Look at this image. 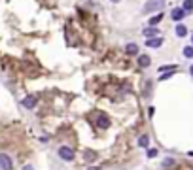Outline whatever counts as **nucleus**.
<instances>
[{"mask_svg":"<svg viewBox=\"0 0 193 170\" xmlns=\"http://www.w3.org/2000/svg\"><path fill=\"white\" fill-rule=\"evenodd\" d=\"M165 6H167L165 0H148L144 4V13H155V11L165 9Z\"/></svg>","mask_w":193,"mask_h":170,"instance_id":"1","label":"nucleus"},{"mask_svg":"<svg viewBox=\"0 0 193 170\" xmlns=\"http://www.w3.org/2000/svg\"><path fill=\"white\" fill-rule=\"evenodd\" d=\"M57 153H59V157L63 159V161H66V163L74 161V157H76V153H74V149L70 145H61L59 149H57Z\"/></svg>","mask_w":193,"mask_h":170,"instance_id":"2","label":"nucleus"},{"mask_svg":"<svg viewBox=\"0 0 193 170\" xmlns=\"http://www.w3.org/2000/svg\"><path fill=\"white\" fill-rule=\"evenodd\" d=\"M187 15V11L184 9V8H174L172 11H170V19H172V21H176V23H182V19H184Z\"/></svg>","mask_w":193,"mask_h":170,"instance_id":"3","label":"nucleus"},{"mask_svg":"<svg viewBox=\"0 0 193 170\" xmlns=\"http://www.w3.org/2000/svg\"><path fill=\"white\" fill-rule=\"evenodd\" d=\"M0 168H2V170H11V168H14V161H11L10 155L0 153Z\"/></svg>","mask_w":193,"mask_h":170,"instance_id":"4","label":"nucleus"},{"mask_svg":"<svg viewBox=\"0 0 193 170\" xmlns=\"http://www.w3.org/2000/svg\"><path fill=\"white\" fill-rule=\"evenodd\" d=\"M97 127H98L100 130L108 129V127H110V119H108V115H104V113H98V115H97Z\"/></svg>","mask_w":193,"mask_h":170,"instance_id":"5","label":"nucleus"},{"mask_svg":"<svg viewBox=\"0 0 193 170\" xmlns=\"http://www.w3.org/2000/svg\"><path fill=\"white\" fill-rule=\"evenodd\" d=\"M161 43H163V38H146V47H152V49H159L161 47Z\"/></svg>","mask_w":193,"mask_h":170,"instance_id":"6","label":"nucleus"},{"mask_svg":"<svg viewBox=\"0 0 193 170\" xmlns=\"http://www.w3.org/2000/svg\"><path fill=\"white\" fill-rule=\"evenodd\" d=\"M174 34H176L178 38L187 36V27L184 25V23H176V27H174Z\"/></svg>","mask_w":193,"mask_h":170,"instance_id":"7","label":"nucleus"},{"mask_svg":"<svg viewBox=\"0 0 193 170\" xmlns=\"http://www.w3.org/2000/svg\"><path fill=\"white\" fill-rule=\"evenodd\" d=\"M136 62H138V66H140V68H148V66L152 64V57H150V55H138Z\"/></svg>","mask_w":193,"mask_h":170,"instance_id":"8","label":"nucleus"},{"mask_svg":"<svg viewBox=\"0 0 193 170\" xmlns=\"http://www.w3.org/2000/svg\"><path fill=\"white\" fill-rule=\"evenodd\" d=\"M36 102H38V98L30 95V96H27V98H23V100H21V104L25 106V108H29V110H32L34 106H36Z\"/></svg>","mask_w":193,"mask_h":170,"instance_id":"9","label":"nucleus"},{"mask_svg":"<svg viewBox=\"0 0 193 170\" xmlns=\"http://www.w3.org/2000/svg\"><path fill=\"white\" fill-rule=\"evenodd\" d=\"M142 32H144V36H146V38H155V36H159V28L153 27V25H150L148 28H144Z\"/></svg>","mask_w":193,"mask_h":170,"instance_id":"10","label":"nucleus"},{"mask_svg":"<svg viewBox=\"0 0 193 170\" xmlns=\"http://www.w3.org/2000/svg\"><path fill=\"white\" fill-rule=\"evenodd\" d=\"M125 53L127 55H138V45H136L134 42L125 43Z\"/></svg>","mask_w":193,"mask_h":170,"instance_id":"11","label":"nucleus"},{"mask_svg":"<svg viewBox=\"0 0 193 170\" xmlns=\"http://www.w3.org/2000/svg\"><path fill=\"white\" fill-rule=\"evenodd\" d=\"M138 145L148 149V147H150V134H140L138 136Z\"/></svg>","mask_w":193,"mask_h":170,"instance_id":"12","label":"nucleus"},{"mask_svg":"<svg viewBox=\"0 0 193 170\" xmlns=\"http://www.w3.org/2000/svg\"><path fill=\"white\" fill-rule=\"evenodd\" d=\"M168 70H178V66L176 64H163V66H159V74H161V72H168Z\"/></svg>","mask_w":193,"mask_h":170,"instance_id":"13","label":"nucleus"},{"mask_svg":"<svg viewBox=\"0 0 193 170\" xmlns=\"http://www.w3.org/2000/svg\"><path fill=\"white\" fill-rule=\"evenodd\" d=\"M176 74V70H168V72H161V76H159V81H165V79H168V77H172Z\"/></svg>","mask_w":193,"mask_h":170,"instance_id":"14","label":"nucleus"},{"mask_svg":"<svg viewBox=\"0 0 193 170\" xmlns=\"http://www.w3.org/2000/svg\"><path fill=\"white\" fill-rule=\"evenodd\" d=\"M182 8H184V9L187 11V13H193V0H184Z\"/></svg>","mask_w":193,"mask_h":170,"instance_id":"15","label":"nucleus"},{"mask_svg":"<svg viewBox=\"0 0 193 170\" xmlns=\"http://www.w3.org/2000/svg\"><path fill=\"white\" fill-rule=\"evenodd\" d=\"M165 17V13H157V15H153L152 19H150V25H153V27H157V23H161V19Z\"/></svg>","mask_w":193,"mask_h":170,"instance_id":"16","label":"nucleus"},{"mask_svg":"<svg viewBox=\"0 0 193 170\" xmlns=\"http://www.w3.org/2000/svg\"><path fill=\"white\" fill-rule=\"evenodd\" d=\"M182 53H184V57H186V59H193V45H186Z\"/></svg>","mask_w":193,"mask_h":170,"instance_id":"17","label":"nucleus"},{"mask_svg":"<svg viewBox=\"0 0 193 170\" xmlns=\"http://www.w3.org/2000/svg\"><path fill=\"white\" fill-rule=\"evenodd\" d=\"M161 166H163V168H170V166H174V159H172V157H167L165 161L161 163Z\"/></svg>","mask_w":193,"mask_h":170,"instance_id":"18","label":"nucleus"},{"mask_svg":"<svg viewBox=\"0 0 193 170\" xmlns=\"http://www.w3.org/2000/svg\"><path fill=\"white\" fill-rule=\"evenodd\" d=\"M83 155H85V159H87L89 163H91V161H95V159H97V153H95V151H89V149H87Z\"/></svg>","mask_w":193,"mask_h":170,"instance_id":"19","label":"nucleus"},{"mask_svg":"<svg viewBox=\"0 0 193 170\" xmlns=\"http://www.w3.org/2000/svg\"><path fill=\"white\" fill-rule=\"evenodd\" d=\"M157 153H159V151L155 149V147H148V151H146V155H148V157H150V159L157 157Z\"/></svg>","mask_w":193,"mask_h":170,"instance_id":"20","label":"nucleus"},{"mask_svg":"<svg viewBox=\"0 0 193 170\" xmlns=\"http://www.w3.org/2000/svg\"><path fill=\"white\" fill-rule=\"evenodd\" d=\"M87 170H100V166H89Z\"/></svg>","mask_w":193,"mask_h":170,"instance_id":"21","label":"nucleus"},{"mask_svg":"<svg viewBox=\"0 0 193 170\" xmlns=\"http://www.w3.org/2000/svg\"><path fill=\"white\" fill-rule=\"evenodd\" d=\"M189 74H191V76H193V64H191V66H189Z\"/></svg>","mask_w":193,"mask_h":170,"instance_id":"22","label":"nucleus"},{"mask_svg":"<svg viewBox=\"0 0 193 170\" xmlns=\"http://www.w3.org/2000/svg\"><path fill=\"white\" fill-rule=\"evenodd\" d=\"M23 170H32V166H25V168H23Z\"/></svg>","mask_w":193,"mask_h":170,"instance_id":"23","label":"nucleus"},{"mask_svg":"<svg viewBox=\"0 0 193 170\" xmlns=\"http://www.w3.org/2000/svg\"><path fill=\"white\" fill-rule=\"evenodd\" d=\"M112 2H114V4H118V2H119V0H112Z\"/></svg>","mask_w":193,"mask_h":170,"instance_id":"24","label":"nucleus"},{"mask_svg":"<svg viewBox=\"0 0 193 170\" xmlns=\"http://www.w3.org/2000/svg\"><path fill=\"white\" fill-rule=\"evenodd\" d=\"M191 43H193V34H191Z\"/></svg>","mask_w":193,"mask_h":170,"instance_id":"25","label":"nucleus"}]
</instances>
